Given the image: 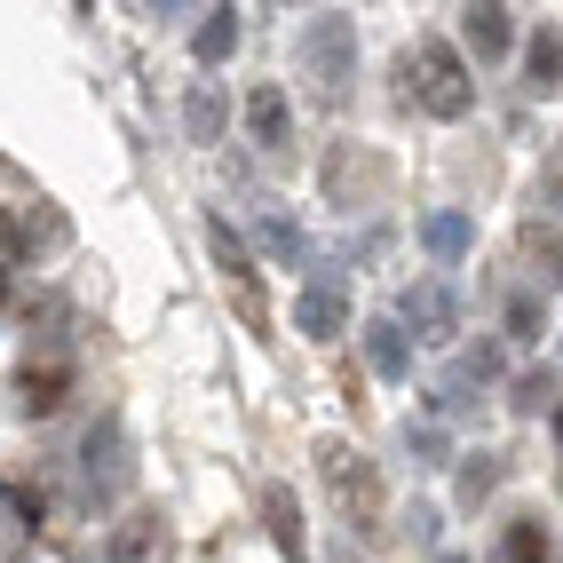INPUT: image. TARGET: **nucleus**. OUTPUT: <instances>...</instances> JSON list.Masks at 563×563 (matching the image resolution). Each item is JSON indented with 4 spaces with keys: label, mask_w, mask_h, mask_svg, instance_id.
Masks as SVG:
<instances>
[{
    "label": "nucleus",
    "mask_w": 563,
    "mask_h": 563,
    "mask_svg": "<svg viewBox=\"0 0 563 563\" xmlns=\"http://www.w3.org/2000/svg\"><path fill=\"white\" fill-rule=\"evenodd\" d=\"M397 80H405V103H421L429 120H461L476 103V71H468V56L453 41H421L397 64Z\"/></svg>",
    "instance_id": "f257e3e1"
},
{
    "label": "nucleus",
    "mask_w": 563,
    "mask_h": 563,
    "mask_svg": "<svg viewBox=\"0 0 563 563\" xmlns=\"http://www.w3.org/2000/svg\"><path fill=\"white\" fill-rule=\"evenodd\" d=\"M318 476H325V493L342 500V516L357 523V532H382V476H373V461L357 453V444H318Z\"/></svg>",
    "instance_id": "f03ea898"
},
{
    "label": "nucleus",
    "mask_w": 563,
    "mask_h": 563,
    "mask_svg": "<svg viewBox=\"0 0 563 563\" xmlns=\"http://www.w3.org/2000/svg\"><path fill=\"white\" fill-rule=\"evenodd\" d=\"M302 64H310L318 96H342L350 71H357V24H350L342 9H310V24H302Z\"/></svg>",
    "instance_id": "7ed1b4c3"
},
{
    "label": "nucleus",
    "mask_w": 563,
    "mask_h": 563,
    "mask_svg": "<svg viewBox=\"0 0 563 563\" xmlns=\"http://www.w3.org/2000/svg\"><path fill=\"white\" fill-rule=\"evenodd\" d=\"M80 484H88V500H120V484H128V429H120V412H103V421L88 429L80 444Z\"/></svg>",
    "instance_id": "20e7f679"
},
{
    "label": "nucleus",
    "mask_w": 563,
    "mask_h": 563,
    "mask_svg": "<svg viewBox=\"0 0 563 563\" xmlns=\"http://www.w3.org/2000/svg\"><path fill=\"white\" fill-rule=\"evenodd\" d=\"M397 325H412V342H453V333H461L453 286H444V278H412L397 294Z\"/></svg>",
    "instance_id": "39448f33"
},
{
    "label": "nucleus",
    "mask_w": 563,
    "mask_h": 563,
    "mask_svg": "<svg viewBox=\"0 0 563 563\" xmlns=\"http://www.w3.org/2000/svg\"><path fill=\"white\" fill-rule=\"evenodd\" d=\"M294 325H302L310 342H333V333L350 325V294H342L333 271H310L302 278V294H294Z\"/></svg>",
    "instance_id": "423d86ee"
},
{
    "label": "nucleus",
    "mask_w": 563,
    "mask_h": 563,
    "mask_svg": "<svg viewBox=\"0 0 563 563\" xmlns=\"http://www.w3.org/2000/svg\"><path fill=\"white\" fill-rule=\"evenodd\" d=\"M461 41L476 48V64L508 56V41H516V9H500V0H476V9H461Z\"/></svg>",
    "instance_id": "0eeeda50"
},
{
    "label": "nucleus",
    "mask_w": 563,
    "mask_h": 563,
    "mask_svg": "<svg viewBox=\"0 0 563 563\" xmlns=\"http://www.w3.org/2000/svg\"><path fill=\"white\" fill-rule=\"evenodd\" d=\"M246 135L262 143V152H286V143H294V103H286V88L262 80V88L246 96Z\"/></svg>",
    "instance_id": "6e6552de"
},
{
    "label": "nucleus",
    "mask_w": 563,
    "mask_h": 563,
    "mask_svg": "<svg viewBox=\"0 0 563 563\" xmlns=\"http://www.w3.org/2000/svg\"><path fill=\"white\" fill-rule=\"evenodd\" d=\"M484 382H500V342H476L453 373H444V389H437V412H461L468 405V389H484Z\"/></svg>",
    "instance_id": "1a4fd4ad"
},
{
    "label": "nucleus",
    "mask_w": 563,
    "mask_h": 563,
    "mask_svg": "<svg viewBox=\"0 0 563 563\" xmlns=\"http://www.w3.org/2000/svg\"><path fill=\"white\" fill-rule=\"evenodd\" d=\"M365 365L382 373V382H405V373H412V333L397 318H373L365 325Z\"/></svg>",
    "instance_id": "9d476101"
},
{
    "label": "nucleus",
    "mask_w": 563,
    "mask_h": 563,
    "mask_svg": "<svg viewBox=\"0 0 563 563\" xmlns=\"http://www.w3.org/2000/svg\"><path fill=\"white\" fill-rule=\"evenodd\" d=\"M64 389H71V365H64V357H41V365H24V382H16V405L32 412V421H48V412L64 405Z\"/></svg>",
    "instance_id": "9b49d317"
},
{
    "label": "nucleus",
    "mask_w": 563,
    "mask_h": 563,
    "mask_svg": "<svg viewBox=\"0 0 563 563\" xmlns=\"http://www.w3.org/2000/svg\"><path fill=\"white\" fill-rule=\"evenodd\" d=\"M207 246H214V262H222V271H231V286L246 294V310H262V286H254V262H246V239L231 231V222H207Z\"/></svg>",
    "instance_id": "f8f14e48"
},
{
    "label": "nucleus",
    "mask_w": 563,
    "mask_h": 563,
    "mask_svg": "<svg viewBox=\"0 0 563 563\" xmlns=\"http://www.w3.org/2000/svg\"><path fill=\"white\" fill-rule=\"evenodd\" d=\"M262 523H271V540L294 555V563H302L310 555V532H302V508H294V493H286V484H271V493H262Z\"/></svg>",
    "instance_id": "ddd939ff"
},
{
    "label": "nucleus",
    "mask_w": 563,
    "mask_h": 563,
    "mask_svg": "<svg viewBox=\"0 0 563 563\" xmlns=\"http://www.w3.org/2000/svg\"><path fill=\"white\" fill-rule=\"evenodd\" d=\"M421 246H429L437 262H461V254H468V214H453V207L421 214Z\"/></svg>",
    "instance_id": "4468645a"
},
{
    "label": "nucleus",
    "mask_w": 563,
    "mask_h": 563,
    "mask_svg": "<svg viewBox=\"0 0 563 563\" xmlns=\"http://www.w3.org/2000/svg\"><path fill=\"white\" fill-rule=\"evenodd\" d=\"M500 563H555V540L540 532V516H516L500 532Z\"/></svg>",
    "instance_id": "2eb2a0df"
},
{
    "label": "nucleus",
    "mask_w": 563,
    "mask_h": 563,
    "mask_svg": "<svg viewBox=\"0 0 563 563\" xmlns=\"http://www.w3.org/2000/svg\"><path fill=\"white\" fill-rule=\"evenodd\" d=\"M563 80V41H555V32H532V48H523V88H555Z\"/></svg>",
    "instance_id": "dca6fc26"
},
{
    "label": "nucleus",
    "mask_w": 563,
    "mask_h": 563,
    "mask_svg": "<svg viewBox=\"0 0 563 563\" xmlns=\"http://www.w3.org/2000/svg\"><path fill=\"white\" fill-rule=\"evenodd\" d=\"M199 16H207V24H199L191 48H199V64H222V56L239 48V9H199Z\"/></svg>",
    "instance_id": "f3484780"
},
{
    "label": "nucleus",
    "mask_w": 563,
    "mask_h": 563,
    "mask_svg": "<svg viewBox=\"0 0 563 563\" xmlns=\"http://www.w3.org/2000/svg\"><path fill=\"white\" fill-rule=\"evenodd\" d=\"M540 333H548L540 294H532V286H516V294H508V342H540Z\"/></svg>",
    "instance_id": "a211bd4d"
},
{
    "label": "nucleus",
    "mask_w": 563,
    "mask_h": 563,
    "mask_svg": "<svg viewBox=\"0 0 563 563\" xmlns=\"http://www.w3.org/2000/svg\"><path fill=\"white\" fill-rule=\"evenodd\" d=\"M183 120H191V143H222V96L199 80V88H191V103H183Z\"/></svg>",
    "instance_id": "6ab92c4d"
},
{
    "label": "nucleus",
    "mask_w": 563,
    "mask_h": 563,
    "mask_svg": "<svg viewBox=\"0 0 563 563\" xmlns=\"http://www.w3.org/2000/svg\"><path fill=\"white\" fill-rule=\"evenodd\" d=\"M152 540H159V523H152V516L120 523V532H111V563H143V555H152Z\"/></svg>",
    "instance_id": "aec40b11"
},
{
    "label": "nucleus",
    "mask_w": 563,
    "mask_h": 563,
    "mask_svg": "<svg viewBox=\"0 0 563 563\" xmlns=\"http://www.w3.org/2000/svg\"><path fill=\"white\" fill-rule=\"evenodd\" d=\"M493 484H500V453H468V461H461V500H468V508L493 493Z\"/></svg>",
    "instance_id": "412c9836"
},
{
    "label": "nucleus",
    "mask_w": 563,
    "mask_h": 563,
    "mask_svg": "<svg viewBox=\"0 0 563 563\" xmlns=\"http://www.w3.org/2000/svg\"><path fill=\"white\" fill-rule=\"evenodd\" d=\"M262 239H271L286 262H310V239H302V222H286V214H262Z\"/></svg>",
    "instance_id": "4be33fe9"
},
{
    "label": "nucleus",
    "mask_w": 563,
    "mask_h": 563,
    "mask_svg": "<svg viewBox=\"0 0 563 563\" xmlns=\"http://www.w3.org/2000/svg\"><path fill=\"white\" fill-rule=\"evenodd\" d=\"M523 246H532V262H548V278H563V239H555V231H540V222H532Z\"/></svg>",
    "instance_id": "5701e85b"
},
{
    "label": "nucleus",
    "mask_w": 563,
    "mask_h": 563,
    "mask_svg": "<svg viewBox=\"0 0 563 563\" xmlns=\"http://www.w3.org/2000/svg\"><path fill=\"white\" fill-rule=\"evenodd\" d=\"M540 405H555V382H548V373H523V382H516V412H540Z\"/></svg>",
    "instance_id": "b1692460"
},
{
    "label": "nucleus",
    "mask_w": 563,
    "mask_h": 563,
    "mask_svg": "<svg viewBox=\"0 0 563 563\" xmlns=\"http://www.w3.org/2000/svg\"><path fill=\"white\" fill-rule=\"evenodd\" d=\"M405 444H412V453H429V461H437V453H444V437H437V429H429V421H421V429H405Z\"/></svg>",
    "instance_id": "393cba45"
},
{
    "label": "nucleus",
    "mask_w": 563,
    "mask_h": 563,
    "mask_svg": "<svg viewBox=\"0 0 563 563\" xmlns=\"http://www.w3.org/2000/svg\"><path fill=\"white\" fill-rule=\"evenodd\" d=\"M548 421H555V444H563V397H555V405H548Z\"/></svg>",
    "instance_id": "a878e982"
},
{
    "label": "nucleus",
    "mask_w": 563,
    "mask_h": 563,
    "mask_svg": "<svg viewBox=\"0 0 563 563\" xmlns=\"http://www.w3.org/2000/svg\"><path fill=\"white\" fill-rule=\"evenodd\" d=\"M444 563H461V555H444Z\"/></svg>",
    "instance_id": "bb28decb"
}]
</instances>
